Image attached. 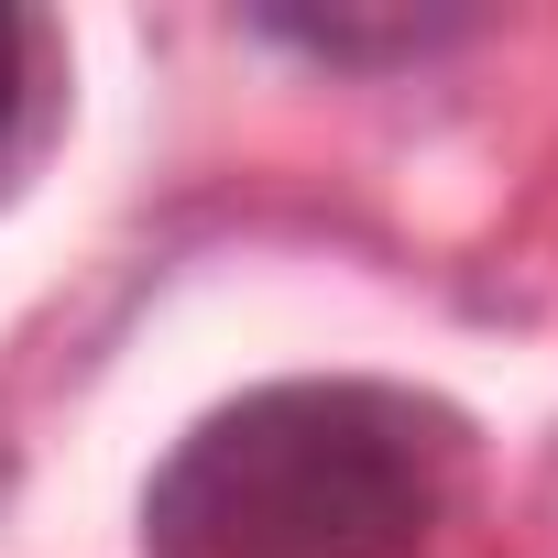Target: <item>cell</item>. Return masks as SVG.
I'll return each instance as SVG.
<instances>
[{"label":"cell","instance_id":"6da1fadb","mask_svg":"<svg viewBox=\"0 0 558 558\" xmlns=\"http://www.w3.org/2000/svg\"><path fill=\"white\" fill-rule=\"evenodd\" d=\"M460 493V416L405 384H263L175 438L154 558H416Z\"/></svg>","mask_w":558,"mask_h":558},{"label":"cell","instance_id":"7a4b0ae2","mask_svg":"<svg viewBox=\"0 0 558 558\" xmlns=\"http://www.w3.org/2000/svg\"><path fill=\"white\" fill-rule=\"evenodd\" d=\"M263 34H274V45H307V56H329V66H395V56L449 45L460 23H296V12H274Z\"/></svg>","mask_w":558,"mask_h":558},{"label":"cell","instance_id":"3957f363","mask_svg":"<svg viewBox=\"0 0 558 558\" xmlns=\"http://www.w3.org/2000/svg\"><path fill=\"white\" fill-rule=\"evenodd\" d=\"M34 99V23L0 0V132H12V110Z\"/></svg>","mask_w":558,"mask_h":558}]
</instances>
